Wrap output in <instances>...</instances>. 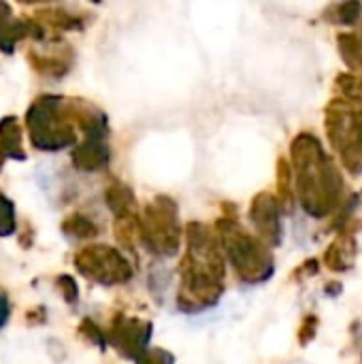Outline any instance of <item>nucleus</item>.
<instances>
[{
	"instance_id": "obj_1",
	"label": "nucleus",
	"mask_w": 362,
	"mask_h": 364,
	"mask_svg": "<svg viewBox=\"0 0 362 364\" xmlns=\"http://www.w3.org/2000/svg\"><path fill=\"white\" fill-rule=\"evenodd\" d=\"M60 102L62 98L58 96H41L28 109L26 126L30 130V141L36 149L58 151V149L68 147L75 141L73 130L58 115Z\"/></svg>"
},
{
	"instance_id": "obj_2",
	"label": "nucleus",
	"mask_w": 362,
	"mask_h": 364,
	"mask_svg": "<svg viewBox=\"0 0 362 364\" xmlns=\"http://www.w3.org/2000/svg\"><path fill=\"white\" fill-rule=\"evenodd\" d=\"M75 264L83 275H87L92 279H98L102 284H111V282L122 279L119 271H124V262L117 258L115 252H111L107 247H87V250H83L77 256Z\"/></svg>"
},
{
	"instance_id": "obj_3",
	"label": "nucleus",
	"mask_w": 362,
	"mask_h": 364,
	"mask_svg": "<svg viewBox=\"0 0 362 364\" xmlns=\"http://www.w3.org/2000/svg\"><path fill=\"white\" fill-rule=\"evenodd\" d=\"M0 154L2 158H15V160L26 158L21 149V128L13 115L0 122Z\"/></svg>"
},
{
	"instance_id": "obj_4",
	"label": "nucleus",
	"mask_w": 362,
	"mask_h": 364,
	"mask_svg": "<svg viewBox=\"0 0 362 364\" xmlns=\"http://www.w3.org/2000/svg\"><path fill=\"white\" fill-rule=\"evenodd\" d=\"M105 160H107V149L102 147L100 136H87V141L81 147H77L73 154L75 166L83 171H94L100 164H105Z\"/></svg>"
},
{
	"instance_id": "obj_5",
	"label": "nucleus",
	"mask_w": 362,
	"mask_h": 364,
	"mask_svg": "<svg viewBox=\"0 0 362 364\" xmlns=\"http://www.w3.org/2000/svg\"><path fill=\"white\" fill-rule=\"evenodd\" d=\"M13 232H15V207L4 194H0V237H9Z\"/></svg>"
},
{
	"instance_id": "obj_6",
	"label": "nucleus",
	"mask_w": 362,
	"mask_h": 364,
	"mask_svg": "<svg viewBox=\"0 0 362 364\" xmlns=\"http://www.w3.org/2000/svg\"><path fill=\"white\" fill-rule=\"evenodd\" d=\"M62 228L70 237H85V235H92L94 232V228L90 226V222L83 220V218H77V215L75 218H68Z\"/></svg>"
},
{
	"instance_id": "obj_7",
	"label": "nucleus",
	"mask_w": 362,
	"mask_h": 364,
	"mask_svg": "<svg viewBox=\"0 0 362 364\" xmlns=\"http://www.w3.org/2000/svg\"><path fill=\"white\" fill-rule=\"evenodd\" d=\"M58 286L62 288V294H64V299L68 303H73L77 299V286H75V282L70 277H66V275L58 277Z\"/></svg>"
},
{
	"instance_id": "obj_8",
	"label": "nucleus",
	"mask_w": 362,
	"mask_h": 364,
	"mask_svg": "<svg viewBox=\"0 0 362 364\" xmlns=\"http://www.w3.org/2000/svg\"><path fill=\"white\" fill-rule=\"evenodd\" d=\"M11 316V305H9V299L0 292V328L4 326V322L9 320Z\"/></svg>"
},
{
	"instance_id": "obj_9",
	"label": "nucleus",
	"mask_w": 362,
	"mask_h": 364,
	"mask_svg": "<svg viewBox=\"0 0 362 364\" xmlns=\"http://www.w3.org/2000/svg\"><path fill=\"white\" fill-rule=\"evenodd\" d=\"M11 21V9L6 6V4H2L0 2V32L4 30V26Z\"/></svg>"
}]
</instances>
